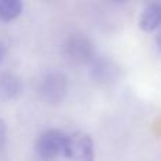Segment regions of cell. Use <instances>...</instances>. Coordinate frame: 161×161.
Segmentation results:
<instances>
[{"label": "cell", "mask_w": 161, "mask_h": 161, "mask_svg": "<svg viewBox=\"0 0 161 161\" xmlns=\"http://www.w3.org/2000/svg\"><path fill=\"white\" fill-rule=\"evenodd\" d=\"M156 42H157V47H158V50L161 51V30L158 31V34H157V37H156Z\"/></svg>", "instance_id": "cell-11"}, {"label": "cell", "mask_w": 161, "mask_h": 161, "mask_svg": "<svg viewBox=\"0 0 161 161\" xmlns=\"http://www.w3.org/2000/svg\"><path fill=\"white\" fill-rule=\"evenodd\" d=\"M139 27L144 33H151L161 27V0H147L140 13Z\"/></svg>", "instance_id": "cell-5"}, {"label": "cell", "mask_w": 161, "mask_h": 161, "mask_svg": "<svg viewBox=\"0 0 161 161\" xmlns=\"http://www.w3.org/2000/svg\"><path fill=\"white\" fill-rule=\"evenodd\" d=\"M109 2H113V3H123V2H126V0H109Z\"/></svg>", "instance_id": "cell-12"}, {"label": "cell", "mask_w": 161, "mask_h": 161, "mask_svg": "<svg viewBox=\"0 0 161 161\" xmlns=\"http://www.w3.org/2000/svg\"><path fill=\"white\" fill-rule=\"evenodd\" d=\"M23 82L16 74L3 72L0 74V100L10 102L21 95Z\"/></svg>", "instance_id": "cell-6"}, {"label": "cell", "mask_w": 161, "mask_h": 161, "mask_svg": "<svg viewBox=\"0 0 161 161\" xmlns=\"http://www.w3.org/2000/svg\"><path fill=\"white\" fill-rule=\"evenodd\" d=\"M92 64V78L97 82H110L116 76V67L108 59H93Z\"/></svg>", "instance_id": "cell-7"}, {"label": "cell", "mask_w": 161, "mask_h": 161, "mask_svg": "<svg viewBox=\"0 0 161 161\" xmlns=\"http://www.w3.org/2000/svg\"><path fill=\"white\" fill-rule=\"evenodd\" d=\"M68 91V79L62 72L53 71L42 76L38 85V93L44 102L58 105L64 100Z\"/></svg>", "instance_id": "cell-1"}, {"label": "cell", "mask_w": 161, "mask_h": 161, "mask_svg": "<svg viewBox=\"0 0 161 161\" xmlns=\"http://www.w3.org/2000/svg\"><path fill=\"white\" fill-rule=\"evenodd\" d=\"M67 134L59 130H47L38 136L34 146L36 154L42 160H54L64 154Z\"/></svg>", "instance_id": "cell-3"}, {"label": "cell", "mask_w": 161, "mask_h": 161, "mask_svg": "<svg viewBox=\"0 0 161 161\" xmlns=\"http://www.w3.org/2000/svg\"><path fill=\"white\" fill-rule=\"evenodd\" d=\"M64 156L71 160L91 161L93 158V142L91 136L83 131H75L69 136L67 134Z\"/></svg>", "instance_id": "cell-4"}, {"label": "cell", "mask_w": 161, "mask_h": 161, "mask_svg": "<svg viewBox=\"0 0 161 161\" xmlns=\"http://www.w3.org/2000/svg\"><path fill=\"white\" fill-rule=\"evenodd\" d=\"M7 144V126L3 119H0V153L4 151Z\"/></svg>", "instance_id": "cell-9"}, {"label": "cell", "mask_w": 161, "mask_h": 161, "mask_svg": "<svg viewBox=\"0 0 161 161\" xmlns=\"http://www.w3.org/2000/svg\"><path fill=\"white\" fill-rule=\"evenodd\" d=\"M4 57H6V47L0 42V65H2V62L4 61Z\"/></svg>", "instance_id": "cell-10"}, {"label": "cell", "mask_w": 161, "mask_h": 161, "mask_svg": "<svg viewBox=\"0 0 161 161\" xmlns=\"http://www.w3.org/2000/svg\"><path fill=\"white\" fill-rule=\"evenodd\" d=\"M23 0H0V21L8 23L21 14Z\"/></svg>", "instance_id": "cell-8"}, {"label": "cell", "mask_w": 161, "mask_h": 161, "mask_svg": "<svg viewBox=\"0 0 161 161\" xmlns=\"http://www.w3.org/2000/svg\"><path fill=\"white\" fill-rule=\"evenodd\" d=\"M62 53L68 61L74 64H91L95 59V48L92 41L85 36H71L62 45Z\"/></svg>", "instance_id": "cell-2"}]
</instances>
